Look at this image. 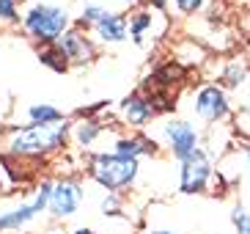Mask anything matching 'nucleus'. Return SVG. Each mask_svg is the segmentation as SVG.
Returning <instances> with one entry per match:
<instances>
[{
    "instance_id": "nucleus-5",
    "label": "nucleus",
    "mask_w": 250,
    "mask_h": 234,
    "mask_svg": "<svg viewBox=\"0 0 250 234\" xmlns=\"http://www.w3.org/2000/svg\"><path fill=\"white\" fill-rule=\"evenodd\" d=\"M182 168H179V190L192 196V193H204L209 179L214 174V165H212V157L206 149H198V152H192L190 157H184L179 163Z\"/></svg>"
},
{
    "instance_id": "nucleus-26",
    "label": "nucleus",
    "mask_w": 250,
    "mask_h": 234,
    "mask_svg": "<svg viewBox=\"0 0 250 234\" xmlns=\"http://www.w3.org/2000/svg\"><path fill=\"white\" fill-rule=\"evenodd\" d=\"M118 3H124V6H135L138 0H118Z\"/></svg>"
},
{
    "instance_id": "nucleus-28",
    "label": "nucleus",
    "mask_w": 250,
    "mask_h": 234,
    "mask_svg": "<svg viewBox=\"0 0 250 234\" xmlns=\"http://www.w3.org/2000/svg\"><path fill=\"white\" fill-rule=\"evenodd\" d=\"M0 193H3V179H0Z\"/></svg>"
},
{
    "instance_id": "nucleus-29",
    "label": "nucleus",
    "mask_w": 250,
    "mask_h": 234,
    "mask_svg": "<svg viewBox=\"0 0 250 234\" xmlns=\"http://www.w3.org/2000/svg\"><path fill=\"white\" fill-rule=\"evenodd\" d=\"M50 234H63V232H50Z\"/></svg>"
},
{
    "instance_id": "nucleus-7",
    "label": "nucleus",
    "mask_w": 250,
    "mask_h": 234,
    "mask_svg": "<svg viewBox=\"0 0 250 234\" xmlns=\"http://www.w3.org/2000/svg\"><path fill=\"white\" fill-rule=\"evenodd\" d=\"M50 193H52V182L44 179V182L36 187V198H33V201H25V204H20V207H14V210L3 212L0 215V234L3 232H14V229H22L25 223H30L36 215H42L47 207H50Z\"/></svg>"
},
{
    "instance_id": "nucleus-18",
    "label": "nucleus",
    "mask_w": 250,
    "mask_h": 234,
    "mask_svg": "<svg viewBox=\"0 0 250 234\" xmlns=\"http://www.w3.org/2000/svg\"><path fill=\"white\" fill-rule=\"evenodd\" d=\"M104 14H107V8L96 6V3H88V6L83 8V14H80V20H77V22H80L83 28H91V30H94V25L102 20Z\"/></svg>"
},
{
    "instance_id": "nucleus-17",
    "label": "nucleus",
    "mask_w": 250,
    "mask_h": 234,
    "mask_svg": "<svg viewBox=\"0 0 250 234\" xmlns=\"http://www.w3.org/2000/svg\"><path fill=\"white\" fill-rule=\"evenodd\" d=\"M231 226L236 234H250V210L242 204H236L231 210Z\"/></svg>"
},
{
    "instance_id": "nucleus-22",
    "label": "nucleus",
    "mask_w": 250,
    "mask_h": 234,
    "mask_svg": "<svg viewBox=\"0 0 250 234\" xmlns=\"http://www.w3.org/2000/svg\"><path fill=\"white\" fill-rule=\"evenodd\" d=\"M102 212H104V215H118V196H116V193L104 196V201H102Z\"/></svg>"
},
{
    "instance_id": "nucleus-12",
    "label": "nucleus",
    "mask_w": 250,
    "mask_h": 234,
    "mask_svg": "<svg viewBox=\"0 0 250 234\" xmlns=\"http://www.w3.org/2000/svg\"><path fill=\"white\" fill-rule=\"evenodd\" d=\"M116 154L121 157H129V160H138L140 154H157V143L148 138H118L116 140Z\"/></svg>"
},
{
    "instance_id": "nucleus-20",
    "label": "nucleus",
    "mask_w": 250,
    "mask_h": 234,
    "mask_svg": "<svg viewBox=\"0 0 250 234\" xmlns=\"http://www.w3.org/2000/svg\"><path fill=\"white\" fill-rule=\"evenodd\" d=\"M234 127L239 132H242L245 138L250 140V105H245V108H239V113L234 116Z\"/></svg>"
},
{
    "instance_id": "nucleus-25",
    "label": "nucleus",
    "mask_w": 250,
    "mask_h": 234,
    "mask_svg": "<svg viewBox=\"0 0 250 234\" xmlns=\"http://www.w3.org/2000/svg\"><path fill=\"white\" fill-rule=\"evenodd\" d=\"M72 234H94V232H91V229H74Z\"/></svg>"
},
{
    "instance_id": "nucleus-8",
    "label": "nucleus",
    "mask_w": 250,
    "mask_h": 234,
    "mask_svg": "<svg viewBox=\"0 0 250 234\" xmlns=\"http://www.w3.org/2000/svg\"><path fill=\"white\" fill-rule=\"evenodd\" d=\"M83 201V187L77 179H58L52 182V193H50V215L52 218H72L77 212V207Z\"/></svg>"
},
{
    "instance_id": "nucleus-4",
    "label": "nucleus",
    "mask_w": 250,
    "mask_h": 234,
    "mask_svg": "<svg viewBox=\"0 0 250 234\" xmlns=\"http://www.w3.org/2000/svg\"><path fill=\"white\" fill-rule=\"evenodd\" d=\"M192 113L206 121V124H220L231 116V99H228V91L217 83H206L201 86L195 94H192Z\"/></svg>"
},
{
    "instance_id": "nucleus-1",
    "label": "nucleus",
    "mask_w": 250,
    "mask_h": 234,
    "mask_svg": "<svg viewBox=\"0 0 250 234\" xmlns=\"http://www.w3.org/2000/svg\"><path fill=\"white\" fill-rule=\"evenodd\" d=\"M69 121H52V124H28V127H14L8 132L6 146L14 157H44L58 149L66 146L69 140Z\"/></svg>"
},
{
    "instance_id": "nucleus-13",
    "label": "nucleus",
    "mask_w": 250,
    "mask_h": 234,
    "mask_svg": "<svg viewBox=\"0 0 250 234\" xmlns=\"http://www.w3.org/2000/svg\"><path fill=\"white\" fill-rule=\"evenodd\" d=\"M39 61H42L44 66H50L52 72H66L69 66H72L66 61V55L58 50V44H47V47H42V50H39Z\"/></svg>"
},
{
    "instance_id": "nucleus-15",
    "label": "nucleus",
    "mask_w": 250,
    "mask_h": 234,
    "mask_svg": "<svg viewBox=\"0 0 250 234\" xmlns=\"http://www.w3.org/2000/svg\"><path fill=\"white\" fill-rule=\"evenodd\" d=\"M154 14H160V8H151V11H135V14L129 17V36H132L135 42H143V33L151 28Z\"/></svg>"
},
{
    "instance_id": "nucleus-9",
    "label": "nucleus",
    "mask_w": 250,
    "mask_h": 234,
    "mask_svg": "<svg viewBox=\"0 0 250 234\" xmlns=\"http://www.w3.org/2000/svg\"><path fill=\"white\" fill-rule=\"evenodd\" d=\"M55 44H58V50L66 55L69 64H88V61L94 58V44L83 36L80 30H66Z\"/></svg>"
},
{
    "instance_id": "nucleus-24",
    "label": "nucleus",
    "mask_w": 250,
    "mask_h": 234,
    "mask_svg": "<svg viewBox=\"0 0 250 234\" xmlns=\"http://www.w3.org/2000/svg\"><path fill=\"white\" fill-rule=\"evenodd\" d=\"M148 3H151V8H162L168 0H148Z\"/></svg>"
},
{
    "instance_id": "nucleus-19",
    "label": "nucleus",
    "mask_w": 250,
    "mask_h": 234,
    "mask_svg": "<svg viewBox=\"0 0 250 234\" xmlns=\"http://www.w3.org/2000/svg\"><path fill=\"white\" fill-rule=\"evenodd\" d=\"M206 0H173V6H176V11L182 17H192L195 11H201L204 8Z\"/></svg>"
},
{
    "instance_id": "nucleus-11",
    "label": "nucleus",
    "mask_w": 250,
    "mask_h": 234,
    "mask_svg": "<svg viewBox=\"0 0 250 234\" xmlns=\"http://www.w3.org/2000/svg\"><path fill=\"white\" fill-rule=\"evenodd\" d=\"M94 33L107 44H118L126 39V17L118 11H107L102 20L94 25Z\"/></svg>"
},
{
    "instance_id": "nucleus-16",
    "label": "nucleus",
    "mask_w": 250,
    "mask_h": 234,
    "mask_svg": "<svg viewBox=\"0 0 250 234\" xmlns=\"http://www.w3.org/2000/svg\"><path fill=\"white\" fill-rule=\"evenodd\" d=\"M99 132H102L99 121H94V118H83V121L74 124V140H77L80 146H91V143L99 138Z\"/></svg>"
},
{
    "instance_id": "nucleus-3",
    "label": "nucleus",
    "mask_w": 250,
    "mask_h": 234,
    "mask_svg": "<svg viewBox=\"0 0 250 234\" xmlns=\"http://www.w3.org/2000/svg\"><path fill=\"white\" fill-rule=\"evenodd\" d=\"M25 30H28L30 39H36L47 47V44H55L69 28V11L61 6H50V3H42V6H30L28 14L22 20Z\"/></svg>"
},
{
    "instance_id": "nucleus-6",
    "label": "nucleus",
    "mask_w": 250,
    "mask_h": 234,
    "mask_svg": "<svg viewBox=\"0 0 250 234\" xmlns=\"http://www.w3.org/2000/svg\"><path fill=\"white\" fill-rule=\"evenodd\" d=\"M162 138H165L168 152L173 154L179 163H182L184 157H190L192 152H198L201 149L198 127H192L190 121H184V118H168V121L162 124Z\"/></svg>"
},
{
    "instance_id": "nucleus-21",
    "label": "nucleus",
    "mask_w": 250,
    "mask_h": 234,
    "mask_svg": "<svg viewBox=\"0 0 250 234\" xmlns=\"http://www.w3.org/2000/svg\"><path fill=\"white\" fill-rule=\"evenodd\" d=\"M17 3L14 0H0V20L3 22H17Z\"/></svg>"
},
{
    "instance_id": "nucleus-27",
    "label": "nucleus",
    "mask_w": 250,
    "mask_h": 234,
    "mask_svg": "<svg viewBox=\"0 0 250 234\" xmlns=\"http://www.w3.org/2000/svg\"><path fill=\"white\" fill-rule=\"evenodd\" d=\"M148 234H176V232H148Z\"/></svg>"
},
{
    "instance_id": "nucleus-23",
    "label": "nucleus",
    "mask_w": 250,
    "mask_h": 234,
    "mask_svg": "<svg viewBox=\"0 0 250 234\" xmlns=\"http://www.w3.org/2000/svg\"><path fill=\"white\" fill-rule=\"evenodd\" d=\"M242 157H245V176H248V182H250V140L242 146Z\"/></svg>"
},
{
    "instance_id": "nucleus-14",
    "label": "nucleus",
    "mask_w": 250,
    "mask_h": 234,
    "mask_svg": "<svg viewBox=\"0 0 250 234\" xmlns=\"http://www.w3.org/2000/svg\"><path fill=\"white\" fill-rule=\"evenodd\" d=\"M28 118H30V124H52V121H63V113L58 108H52V105L39 102L28 108Z\"/></svg>"
},
{
    "instance_id": "nucleus-10",
    "label": "nucleus",
    "mask_w": 250,
    "mask_h": 234,
    "mask_svg": "<svg viewBox=\"0 0 250 234\" xmlns=\"http://www.w3.org/2000/svg\"><path fill=\"white\" fill-rule=\"evenodd\" d=\"M154 105H151V99H146L143 94H129L121 102V116H124V121L129 127H135V130H140V127L148 124V118H154Z\"/></svg>"
},
{
    "instance_id": "nucleus-2",
    "label": "nucleus",
    "mask_w": 250,
    "mask_h": 234,
    "mask_svg": "<svg viewBox=\"0 0 250 234\" xmlns=\"http://www.w3.org/2000/svg\"><path fill=\"white\" fill-rule=\"evenodd\" d=\"M138 160H129V157H121V154H94L88 157V174L96 185H102L107 193H118L129 187V185L138 179Z\"/></svg>"
}]
</instances>
